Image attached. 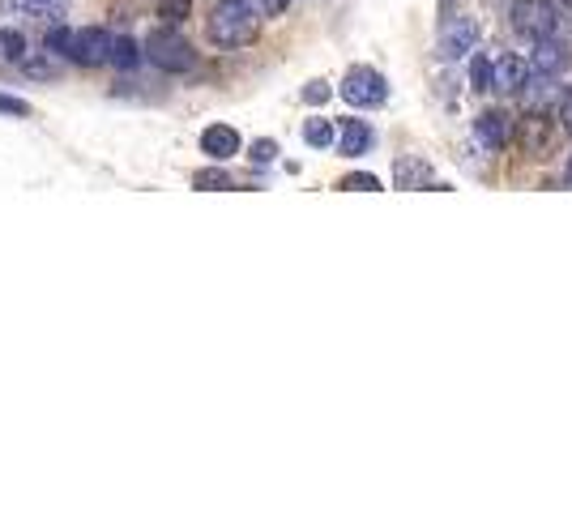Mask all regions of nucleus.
<instances>
[{"label":"nucleus","instance_id":"nucleus-6","mask_svg":"<svg viewBox=\"0 0 572 512\" xmlns=\"http://www.w3.org/2000/svg\"><path fill=\"white\" fill-rule=\"evenodd\" d=\"M474 43H479V22L474 18H457L440 30V56L444 60H457V56H470Z\"/></svg>","mask_w":572,"mask_h":512},{"label":"nucleus","instance_id":"nucleus-18","mask_svg":"<svg viewBox=\"0 0 572 512\" xmlns=\"http://www.w3.org/2000/svg\"><path fill=\"white\" fill-rule=\"evenodd\" d=\"M193 184H197V188H205V192H222V188H231V175H227V171H218V167H210V171H197V175H193Z\"/></svg>","mask_w":572,"mask_h":512},{"label":"nucleus","instance_id":"nucleus-3","mask_svg":"<svg viewBox=\"0 0 572 512\" xmlns=\"http://www.w3.org/2000/svg\"><path fill=\"white\" fill-rule=\"evenodd\" d=\"M146 56H150V64H158L163 73H188V69H197V52L188 47L184 35H176V30H154V35L146 39Z\"/></svg>","mask_w":572,"mask_h":512},{"label":"nucleus","instance_id":"nucleus-19","mask_svg":"<svg viewBox=\"0 0 572 512\" xmlns=\"http://www.w3.org/2000/svg\"><path fill=\"white\" fill-rule=\"evenodd\" d=\"M47 47H52L56 56H69V47H73V30H69V26H52V30H47Z\"/></svg>","mask_w":572,"mask_h":512},{"label":"nucleus","instance_id":"nucleus-4","mask_svg":"<svg viewBox=\"0 0 572 512\" xmlns=\"http://www.w3.org/2000/svg\"><path fill=\"white\" fill-rule=\"evenodd\" d=\"M342 99L351 103V107H380L389 99V86H385V77H380L376 69H351L346 73V82H342Z\"/></svg>","mask_w":572,"mask_h":512},{"label":"nucleus","instance_id":"nucleus-14","mask_svg":"<svg viewBox=\"0 0 572 512\" xmlns=\"http://www.w3.org/2000/svg\"><path fill=\"white\" fill-rule=\"evenodd\" d=\"M333 137H338V133H333V124H329V120H308V124H304V141H308L312 150L333 146Z\"/></svg>","mask_w":572,"mask_h":512},{"label":"nucleus","instance_id":"nucleus-22","mask_svg":"<svg viewBox=\"0 0 572 512\" xmlns=\"http://www.w3.org/2000/svg\"><path fill=\"white\" fill-rule=\"evenodd\" d=\"M0 111H5V116H30V103L13 99V94H0Z\"/></svg>","mask_w":572,"mask_h":512},{"label":"nucleus","instance_id":"nucleus-28","mask_svg":"<svg viewBox=\"0 0 572 512\" xmlns=\"http://www.w3.org/2000/svg\"><path fill=\"white\" fill-rule=\"evenodd\" d=\"M568 180H572V158H568Z\"/></svg>","mask_w":572,"mask_h":512},{"label":"nucleus","instance_id":"nucleus-11","mask_svg":"<svg viewBox=\"0 0 572 512\" xmlns=\"http://www.w3.org/2000/svg\"><path fill=\"white\" fill-rule=\"evenodd\" d=\"M338 150L346 158H355V154H368L372 150V128L363 124V120H342V133H338Z\"/></svg>","mask_w":572,"mask_h":512},{"label":"nucleus","instance_id":"nucleus-12","mask_svg":"<svg viewBox=\"0 0 572 512\" xmlns=\"http://www.w3.org/2000/svg\"><path fill=\"white\" fill-rule=\"evenodd\" d=\"M551 137H555V124L543 116V111H530V120H526V150H534L538 158H543L551 150Z\"/></svg>","mask_w":572,"mask_h":512},{"label":"nucleus","instance_id":"nucleus-7","mask_svg":"<svg viewBox=\"0 0 572 512\" xmlns=\"http://www.w3.org/2000/svg\"><path fill=\"white\" fill-rule=\"evenodd\" d=\"M201 150L214 158V163H227V158L240 154V133L231 124H210L201 133Z\"/></svg>","mask_w":572,"mask_h":512},{"label":"nucleus","instance_id":"nucleus-5","mask_svg":"<svg viewBox=\"0 0 572 512\" xmlns=\"http://www.w3.org/2000/svg\"><path fill=\"white\" fill-rule=\"evenodd\" d=\"M111 52V35L103 26H86V30H73V47H69V60L73 64H107Z\"/></svg>","mask_w":572,"mask_h":512},{"label":"nucleus","instance_id":"nucleus-13","mask_svg":"<svg viewBox=\"0 0 572 512\" xmlns=\"http://www.w3.org/2000/svg\"><path fill=\"white\" fill-rule=\"evenodd\" d=\"M107 64H116V69H137L141 64V52L133 39H116L111 35V52H107Z\"/></svg>","mask_w":572,"mask_h":512},{"label":"nucleus","instance_id":"nucleus-26","mask_svg":"<svg viewBox=\"0 0 572 512\" xmlns=\"http://www.w3.org/2000/svg\"><path fill=\"white\" fill-rule=\"evenodd\" d=\"M564 128H568V133H572V90L564 94Z\"/></svg>","mask_w":572,"mask_h":512},{"label":"nucleus","instance_id":"nucleus-20","mask_svg":"<svg viewBox=\"0 0 572 512\" xmlns=\"http://www.w3.org/2000/svg\"><path fill=\"white\" fill-rule=\"evenodd\" d=\"M338 188H346V192H380V180H376V175H368V171H359V175H346Z\"/></svg>","mask_w":572,"mask_h":512},{"label":"nucleus","instance_id":"nucleus-23","mask_svg":"<svg viewBox=\"0 0 572 512\" xmlns=\"http://www.w3.org/2000/svg\"><path fill=\"white\" fill-rule=\"evenodd\" d=\"M329 94H333V90H329V82H308V86H304V103H312V107H316V103H325Z\"/></svg>","mask_w":572,"mask_h":512},{"label":"nucleus","instance_id":"nucleus-9","mask_svg":"<svg viewBox=\"0 0 572 512\" xmlns=\"http://www.w3.org/2000/svg\"><path fill=\"white\" fill-rule=\"evenodd\" d=\"M568 64V56H564V43H555V35L551 39H538V47H534V56H530V64L526 69L534 73V77H555Z\"/></svg>","mask_w":572,"mask_h":512},{"label":"nucleus","instance_id":"nucleus-16","mask_svg":"<svg viewBox=\"0 0 572 512\" xmlns=\"http://www.w3.org/2000/svg\"><path fill=\"white\" fill-rule=\"evenodd\" d=\"M0 56L13 60V64L26 56V39L18 35V30H0Z\"/></svg>","mask_w":572,"mask_h":512},{"label":"nucleus","instance_id":"nucleus-15","mask_svg":"<svg viewBox=\"0 0 572 512\" xmlns=\"http://www.w3.org/2000/svg\"><path fill=\"white\" fill-rule=\"evenodd\" d=\"M22 13H30V18H56L60 9H65V0H13Z\"/></svg>","mask_w":572,"mask_h":512},{"label":"nucleus","instance_id":"nucleus-1","mask_svg":"<svg viewBox=\"0 0 572 512\" xmlns=\"http://www.w3.org/2000/svg\"><path fill=\"white\" fill-rule=\"evenodd\" d=\"M257 35V13H252L248 0H222L210 18V39L218 47H244Z\"/></svg>","mask_w":572,"mask_h":512},{"label":"nucleus","instance_id":"nucleus-8","mask_svg":"<svg viewBox=\"0 0 572 512\" xmlns=\"http://www.w3.org/2000/svg\"><path fill=\"white\" fill-rule=\"evenodd\" d=\"M526 77H530V69H526V60H521V56L491 60V90L508 94V90H517V86H526Z\"/></svg>","mask_w":572,"mask_h":512},{"label":"nucleus","instance_id":"nucleus-17","mask_svg":"<svg viewBox=\"0 0 572 512\" xmlns=\"http://www.w3.org/2000/svg\"><path fill=\"white\" fill-rule=\"evenodd\" d=\"M470 86L474 90H491V56L479 52V56L470 60Z\"/></svg>","mask_w":572,"mask_h":512},{"label":"nucleus","instance_id":"nucleus-21","mask_svg":"<svg viewBox=\"0 0 572 512\" xmlns=\"http://www.w3.org/2000/svg\"><path fill=\"white\" fill-rule=\"evenodd\" d=\"M18 64H22L26 77H56V64H47V60H26V56H22Z\"/></svg>","mask_w":572,"mask_h":512},{"label":"nucleus","instance_id":"nucleus-27","mask_svg":"<svg viewBox=\"0 0 572 512\" xmlns=\"http://www.w3.org/2000/svg\"><path fill=\"white\" fill-rule=\"evenodd\" d=\"M286 5H291V0H265V13H282Z\"/></svg>","mask_w":572,"mask_h":512},{"label":"nucleus","instance_id":"nucleus-10","mask_svg":"<svg viewBox=\"0 0 572 512\" xmlns=\"http://www.w3.org/2000/svg\"><path fill=\"white\" fill-rule=\"evenodd\" d=\"M474 133H479L487 150H500V146H508V116L504 111H483V116L474 120Z\"/></svg>","mask_w":572,"mask_h":512},{"label":"nucleus","instance_id":"nucleus-25","mask_svg":"<svg viewBox=\"0 0 572 512\" xmlns=\"http://www.w3.org/2000/svg\"><path fill=\"white\" fill-rule=\"evenodd\" d=\"M274 154H278L274 141H257V146H252V163H274Z\"/></svg>","mask_w":572,"mask_h":512},{"label":"nucleus","instance_id":"nucleus-2","mask_svg":"<svg viewBox=\"0 0 572 512\" xmlns=\"http://www.w3.org/2000/svg\"><path fill=\"white\" fill-rule=\"evenodd\" d=\"M508 18H513V30L521 39H551L555 30H560V9L551 5V0H513V9H508Z\"/></svg>","mask_w":572,"mask_h":512},{"label":"nucleus","instance_id":"nucleus-24","mask_svg":"<svg viewBox=\"0 0 572 512\" xmlns=\"http://www.w3.org/2000/svg\"><path fill=\"white\" fill-rule=\"evenodd\" d=\"M188 5H193V0H167V5H163V18H167V22H184Z\"/></svg>","mask_w":572,"mask_h":512}]
</instances>
